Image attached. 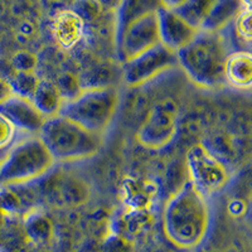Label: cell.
I'll use <instances>...</instances> for the list:
<instances>
[{
  "label": "cell",
  "mask_w": 252,
  "mask_h": 252,
  "mask_svg": "<svg viewBox=\"0 0 252 252\" xmlns=\"http://www.w3.org/2000/svg\"><path fill=\"white\" fill-rule=\"evenodd\" d=\"M166 241L181 251L201 246L211 227V209L206 195L187 182L166 201L161 217Z\"/></svg>",
  "instance_id": "cell-1"
},
{
  "label": "cell",
  "mask_w": 252,
  "mask_h": 252,
  "mask_svg": "<svg viewBox=\"0 0 252 252\" xmlns=\"http://www.w3.org/2000/svg\"><path fill=\"white\" fill-rule=\"evenodd\" d=\"M227 56L228 51L222 32L198 31L195 37L177 52V61L197 86L216 89L224 82L223 66Z\"/></svg>",
  "instance_id": "cell-2"
},
{
  "label": "cell",
  "mask_w": 252,
  "mask_h": 252,
  "mask_svg": "<svg viewBox=\"0 0 252 252\" xmlns=\"http://www.w3.org/2000/svg\"><path fill=\"white\" fill-rule=\"evenodd\" d=\"M38 135L56 163L89 159L97 154L102 145L101 135L89 131L62 115L46 119Z\"/></svg>",
  "instance_id": "cell-3"
},
{
  "label": "cell",
  "mask_w": 252,
  "mask_h": 252,
  "mask_svg": "<svg viewBox=\"0 0 252 252\" xmlns=\"http://www.w3.org/2000/svg\"><path fill=\"white\" fill-rule=\"evenodd\" d=\"M56 161L39 135L15 141L0 160V184H28L46 177Z\"/></svg>",
  "instance_id": "cell-4"
},
{
  "label": "cell",
  "mask_w": 252,
  "mask_h": 252,
  "mask_svg": "<svg viewBox=\"0 0 252 252\" xmlns=\"http://www.w3.org/2000/svg\"><path fill=\"white\" fill-rule=\"evenodd\" d=\"M118 106V90L111 86L90 87L63 102L58 115L101 135L111 124Z\"/></svg>",
  "instance_id": "cell-5"
},
{
  "label": "cell",
  "mask_w": 252,
  "mask_h": 252,
  "mask_svg": "<svg viewBox=\"0 0 252 252\" xmlns=\"http://www.w3.org/2000/svg\"><path fill=\"white\" fill-rule=\"evenodd\" d=\"M187 168L189 182L206 197L220 190L229 181L228 170L224 164L203 144H195L188 150Z\"/></svg>",
  "instance_id": "cell-6"
},
{
  "label": "cell",
  "mask_w": 252,
  "mask_h": 252,
  "mask_svg": "<svg viewBox=\"0 0 252 252\" xmlns=\"http://www.w3.org/2000/svg\"><path fill=\"white\" fill-rule=\"evenodd\" d=\"M178 131V109L172 100L157 103L136 132V140L146 149L159 150L169 145Z\"/></svg>",
  "instance_id": "cell-7"
},
{
  "label": "cell",
  "mask_w": 252,
  "mask_h": 252,
  "mask_svg": "<svg viewBox=\"0 0 252 252\" xmlns=\"http://www.w3.org/2000/svg\"><path fill=\"white\" fill-rule=\"evenodd\" d=\"M177 64V53L159 43L143 55L124 63V81L131 87L141 86Z\"/></svg>",
  "instance_id": "cell-8"
},
{
  "label": "cell",
  "mask_w": 252,
  "mask_h": 252,
  "mask_svg": "<svg viewBox=\"0 0 252 252\" xmlns=\"http://www.w3.org/2000/svg\"><path fill=\"white\" fill-rule=\"evenodd\" d=\"M160 43L157 13L135 20L118 34V52L121 62L125 63L143 55Z\"/></svg>",
  "instance_id": "cell-9"
},
{
  "label": "cell",
  "mask_w": 252,
  "mask_h": 252,
  "mask_svg": "<svg viewBox=\"0 0 252 252\" xmlns=\"http://www.w3.org/2000/svg\"><path fill=\"white\" fill-rule=\"evenodd\" d=\"M38 187L39 197L57 206L76 207L86 203L90 197L89 186L81 177L71 173H53Z\"/></svg>",
  "instance_id": "cell-10"
},
{
  "label": "cell",
  "mask_w": 252,
  "mask_h": 252,
  "mask_svg": "<svg viewBox=\"0 0 252 252\" xmlns=\"http://www.w3.org/2000/svg\"><path fill=\"white\" fill-rule=\"evenodd\" d=\"M157 17L160 43L175 53L184 48L198 33V29L190 26L177 10L160 8Z\"/></svg>",
  "instance_id": "cell-11"
},
{
  "label": "cell",
  "mask_w": 252,
  "mask_h": 252,
  "mask_svg": "<svg viewBox=\"0 0 252 252\" xmlns=\"http://www.w3.org/2000/svg\"><path fill=\"white\" fill-rule=\"evenodd\" d=\"M0 111L5 115L18 131L28 134H39L46 118L40 114L32 100L19 96H13L4 105L0 106Z\"/></svg>",
  "instance_id": "cell-12"
},
{
  "label": "cell",
  "mask_w": 252,
  "mask_h": 252,
  "mask_svg": "<svg viewBox=\"0 0 252 252\" xmlns=\"http://www.w3.org/2000/svg\"><path fill=\"white\" fill-rule=\"evenodd\" d=\"M40 197L38 189L28 184H0V207L18 218L37 209Z\"/></svg>",
  "instance_id": "cell-13"
},
{
  "label": "cell",
  "mask_w": 252,
  "mask_h": 252,
  "mask_svg": "<svg viewBox=\"0 0 252 252\" xmlns=\"http://www.w3.org/2000/svg\"><path fill=\"white\" fill-rule=\"evenodd\" d=\"M23 232L27 241L39 252H44L53 244L56 236L55 224L46 213L34 209L22 218Z\"/></svg>",
  "instance_id": "cell-14"
},
{
  "label": "cell",
  "mask_w": 252,
  "mask_h": 252,
  "mask_svg": "<svg viewBox=\"0 0 252 252\" xmlns=\"http://www.w3.org/2000/svg\"><path fill=\"white\" fill-rule=\"evenodd\" d=\"M85 31V20L75 10H62L52 23V34L61 48L69 49L81 40Z\"/></svg>",
  "instance_id": "cell-15"
},
{
  "label": "cell",
  "mask_w": 252,
  "mask_h": 252,
  "mask_svg": "<svg viewBox=\"0 0 252 252\" xmlns=\"http://www.w3.org/2000/svg\"><path fill=\"white\" fill-rule=\"evenodd\" d=\"M223 81L233 89L247 91L252 87V56L249 51L228 53L223 66Z\"/></svg>",
  "instance_id": "cell-16"
},
{
  "label": "cell",
  "mask_w": 252,
  "mask_h": 252,
  "mask_svg": "<svg viewBox=\"0 0 252 252\" xmlns=\"http://www.w3.org/2000/svg\"><path fill=\"white\" fill-rule=\"evenodd\" d=\"M160 8V0H121L118 10V34L132 22L152 13H157Z\"/></svg>",
  "instance_id": "cell-17"
},
{
  "label": "cell",
  "mask_w": 252,
  "mask_h": 252,
  "mask_svg": "<svg viewBox=\"0 0 252 252\" xmlns=\"http://www.w3.org/2000/svg\"><path fill=\"white\" fill-rule=\"evenodd\" d=\"M241 10H244L241 0H217L201 31L222 32L232 23Z\"/></svg>",
  "instance_id": "cell-18"
},
{
  "label": "cell",
  "mask_w": 252,
  "mask_h": 252,
  "mask_svg": "<svg viewBox=\"0 0 252 252\" xmlns=\"http://www.w3.org/2000/svg\"><path fill=\"white\" fill-rule=\"evenodd\" d=\"M32 102L34 103V106L39 110L44 118L48 119L60 114V110L64 101L56 83L40 80L39 86L34 96L32 97Z\"/></svg>",
  "instance_id": "cell-19"
},
{
  "label": "cell",
  "mask_w": 252,
  "mask_h": 252,
  "mask_svg": "<svg viewBox=\"0 0 252 252\" xmlns=\"http://www.w3.org/2000/svg\"><path fill=\"white\" fill-rule=\"evenodd\" d=\"M217 0H187L177 12L192 27L201 31L207 17L215 6Z\"/></svg>",
  "instance_id": "cell-20"
},
{
  "label": "cell",
  "mask_w": 252,
  "mask_h": 252,
  "mask_svg": "<svg viewBox=\"0 0 252 252\" xmlns=\"http://www.w3.org/2000/svg\"><path fill=\"white\" fill-rule=\"evenodd\" d=\"M40 78L34 72H14L13 76L9 78V83L12 86L14 96L29 98L34 96L38 86H39Z\"/></svg>",
  "instance_id": "cell-21"
},
{
  "label": "cell",
  "mask_w": 252,
  "mask_h": 252,
  "mask_svg": "<svg viewBox=\"0 0 252 252\" xmlns=\"http://www.w3.org/2000/svg\"><path fill=\"white\" fill-rule=\"evenodd\" d=\"M18 130L13 125L12 121L0 111V160L5 153L12 148L17 139Z\"/></svg>",
  "instance_id": "cell-22"
},
{
  "label": "cell",
  "mask_w": 252,
  "mask_h": 252,
  "mask_svg": "<svg viewBox=\"0 0 252 252\" xmlns=\"http://www.w3.org/2000/svg\"><path fill=\"white\" fill-rule=\"evenodd\" d=\"M229 26H232L235 34L249 44L251 42V9H244L237 14L233 22Z\"/></svg>",
  "instance_id": "cell-23"
},
{
  "label": "cell",
  "mask_w": 252,
  "mask_h": 252,
  "mask_svg": "<svg viewBox=\"0 0 252 252\" xmlns=\"http://www.w3.org/2000/svg\"><path fill=\"white\" fill-rule=\"evenodd\" d=\"M132 242L121 235H114L107 237L100 244V252H132Z\"/></svg>",
  "instance_id": "cell-24"
},
{
  "label": "cell",
  "mask_w": 252,
  "mask_h": 252,
  "mask_svg": "<svg viewBox=\"0 0 252 252\" xmlns=\"http://www.w3.org/2000/svg\"><path fill=\"white\" fill-rule=\"evenodd\" d=\"M10 66L14 72H34L37 66V58L29 52H18L12 58Z\"/></svg>",
  "instance_id": "cell-25"
},
{
  "label": "cell",
  "mask_w": 252,
  "mask_h": 252,
  "mask_svg": "<svg viewBox=\"0 0 252 252\" xmlns=\"http://www.w3.org/2000/svg\"><path fill=\"white\" fill-rule=\"evenodd\" d=\"M58 91H60L61 96L64 97V96H68V100L73 98L76 94H80V83L69 75H64L62 77H60L58 82L56 83Z\"/></svg>",
  "instance_id": "cell-26"
},
{
  "label": "cell",
  "mask_w": 252,
  "mask_h": 252,
  "mask_svg": "<svg viewBox=\"0 0 252 252\" xmlns=\"http://www.w3.org/2000/svg\"><path fill=\"white\" fill-rule=\"evenodd\" d=\"M13 96H14V94H13V90L12 86H10V83H9V80L0 76V106L4 105Z\"/></svg>",
  "instance_id": "cell-27"
},
{
  "label": "cell",
  "mask_w": 252,
  "mask_h": 252,
  "mask_svg": "<svg viewBox=\"0 0 252 252\" xmlns=\"http://www.w3.org/2000/svg\"><path fill=\"white\" fill-rule=\"evenodd\" d=\"M187 0H160L161 8L170 9V10H178Z\"/></svg>",
  "instance_id": "cell-28"
},
{
  "label": "cell",
  "mask_w": 252,
  "mask_h": 252,
  "mask_svg": "<svg viewBox=\"0 0 252 252\" xmlns=\"http://www.w3.org/2000/svg\"><path fill=\"white\" fill-rule=\"evenodd\" d=\"M75 252H100V244L87 242V244H83L82 246L78 247Z\"/></svg>",
  "instance_id": "cell-29"
},
{
  "label": "cell",
  "mask_w": 252,
  "mask_h": 252,
  "mask_svg": "<svg viewBox=\"0 0 252 252\" xmlns=\"http://www.w3.org/2000/svg\"><path fill=\"white\" fill-rule=\"evenodd\" d=\"M244 9H251V0H241Z\"/></svg>",
  "instance_id": "cell-30"
}]
</instances>
